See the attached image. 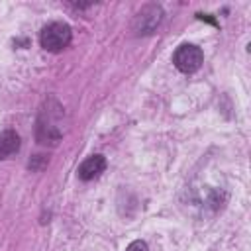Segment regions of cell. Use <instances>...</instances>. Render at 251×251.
Here are the masks:
<instances>
[{"label":"cell","mask_w":251,"mask_h":251,"mask_svg":"<svg viewBox=\"0 0 251 251\" xmlns=\"http://www.w3.org/2000/svg\"><path fill=\"white\" fill-rule=\"evenodd\" d=\"M104 169H106V157L104 155H90V157H86L80 163L76 175H78L80 180H86L88 182V180L98 178L104 173Z\"/></svg>","instance_id":"obj_4"},{"label":"cell","mask_w":251,"mask_h":251,"mask_svg":"<svg viewBox=\"0 0 251 251\" xmlns=\"http://www.w3.org/2000/svg\"><path fill=\"white\" fill-rule=\"evenodd\" d=\"M126 251H149V249H147V243H145V241L135 239V241H131V243L127 245V249H126Z\"/></svg>","instance_id":"obj_6"},{"label":"cell","mask_w":251,"mask_h":251,"mask_svg":"<svg viewBox=\"0 0 251 251\" xmlns=\"http://www.w3.org/2000/svg\"><path fill=\"white\" fill-rule=\"evenodd\" d=\"M20 149V135L14 129L0 131V159H8Z\"/></svg>","instance_id":"obj_5"},{"label":"cell","mask_w":251,"mask_h":251,"mask_svg":"<svg viewBox=\"0 0 251 251\" xmlns=\"http://www.w3.org/2000/svg\"><path fill=\"white\" fill-rule=\"evenodd\" d=\"M202 61H204V53H202V49H200L198 45H194V43H182L180 47H176V51H175V55H173L175 67H176L180 73H186V75L198 71L200 65H202Z\"/></svg>","instance_id":"obj_2"},{"label":"cell","mask_w":251,"mask_h":251,"mask_svg":"<svg viewBox=\"0 0 251 251\" xmlns=\"http://www.w3.org/2000/svg\"><path fill=\"white\" fill-rule=\"evenodd\" d=\"M161 18H163L161 6H157V4H147L145 8H141V10L137 12V16H135V20H133V29H135V33H151V31L159 25Z\"/></svg>","instance_id":"obj_3"},{"label":"cell","mask_w":251,"mask_h":251,"mask_svg":"<svg viewBox=\"0 0 251 251\" xmlns=\"http://www.w3.org/2000/svg\"><path fill=\"white\" fill-rule=\"evenodd\" d=\"M71 27L69 24L65 22H51L47 24L41 33H39V43L45 51H51V53H57L61 49H65L69 43H71Z\"/></svg>","instance_id":"obj_1"}]
</instances>
